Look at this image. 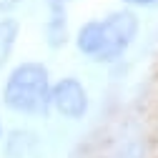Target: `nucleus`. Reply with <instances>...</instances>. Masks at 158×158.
Returning a JSON list of instances; mask_svg holds the SVG:
<instances>
[{
    "instance_id": "nucleus-3",
    "label": "nucleus",
    "mask_w": 158,
    "mask_h": 158,
    "mask_svg": "<svg viewBox=\"0 0 158 158\" xmlns=\"http://www.w3.org/2000/svg\"><path fill=\"white\" fill-rule=\"evenodd\" d=\"M50 110L58 113L63 121L78 123L90 110V93L85 83L75 75H63L50 85Z\"/></svg>"
},
{
    "instance_id": "nucleus-2",
    "label": "nucleus",
    "mask_w": 158,
    "mask_h": 158,
    "mask_svg": "<svg viewBox=\"0 0 158 158\" xmlns=\"http://www.w3.org/2000/svg\"><path fill=\"white\" fill-rule=\"evenodd\" d=\"M101 20H103V30H106V48L98 55L95 63L118 65L126 58V53L131 50V45L135 43L138 33H141V18L131 8H118V10H110Z\"/></svg>"
},
{
    "instance_id": "nucleus-12",
    "label": "nucleus",
    "mask_w": 158,
    "mask_h": 158,
    "mask_svg": "<svg viewBox=\"0 0 158 158\" xmlns=\"http://www.w3.org/2000/svg\"><path fill=\"white\" fill-rule=\"evenodd\" d=\"M65 3H73V0H65Z\"/></svg>"
},
{
    "instance_id": "nucleus-11",
    "label": "nucleus",
    "mask_w": 158,
    "mask_h": 158,
    "mask_svg": "<svg viewBox=\"0 0 158 158\" xmlns=\"http://www.w3.org/2000/svg\"><path fill=\"white\" fill-rule=\"evenodd\" d=\"M3 133H5V128H3V106H0V138H3Z\"/></svg>"
},
{
    "instance_id": "nucleus-4",
    "label": "nucleus",
    "mask_w": 158,
    "mask_h": 158,
    "mask_svg": "<svg viewBox=\"0 0 158 158\" xmlns=\"http://www.w3.org/2000/svg\"><path fill=\"white\" fill-rule=\"evenodd\" d=\"M45 25H43V40L50 50H63L70 43V15L65 0H45Z\"/></svg>"
},
{
    "instance_id": "nucleus-5",
    "label": "nucleus",
    "mask_w": 158,
    "mask_h": 158,
    "mask_svg": "<svg viewBox=\"0 0 158 158\" xmlns=\"http://www.w3.org/2000/svg\"><path fill=\"white\" fill-rule=\"evenodd\" d=\"M70 40L75 45V50L83 58H90L95 63L98 55L106 48V30H103V20L101 18H93V20H85L81 28L75 30V35H70Z\"/></svg>"
},
{
    "instance_id": "nucleus-8",
    "label": "nucleus",
    "mask_w": 158,
    "mask_h": 158,
    "mask_svg": "<svg viewBox=\"0 0 158 158\" xmlns=\"http://www.w3.org/2000/svg\"><path fill=\"white\" fill-rule=\"evenodd\" d=\"M148 151H146V141L141 135H128V138H121L115 141L113 151H110V158H146Z\"/></svg>"
},
{
    "instance_id": "nucleus-6",
    "label": "nucleus",
    "mask_w": 158,
    "mask_h": 158,
    "mask_svg": "<svg viewBox=\"0 0 158 158\" xmlns=\"http://www.w3.org/2000/svg\"><path fill=\"white\" fill-rule=\"evenodd\" d=\"M3 143V158H33L40 148V135L33 128H10L0 138Z\"/></svg>"
},
{
    "instance_id": "nucleus-1",
    "label": "nucleus",
    "mask_w": 158,
    "mask_h": 158,
    "mask_svg": "<svg viewBox=\"0 0 158 158\" xmlns=\"http://www.w3.org/2000/svg\"><path fill=\"white\" fill-rule=\"evenodd\" d=\"M50 68L40 60H20L15 63L3 83L0 106L18 115L48 118L50 110Z\"/></svg>"
},
{
    "instance_id": "nucleus-7",
    "label": "nucleus",
    "mask_w": 158,
    "mask_h": 158,
    "mask_svg": "<svg viewBox=\"0 0 158 158\" xmlns=\"http://www.w3.org/2000/svg\"><path fill=\"white\" fill-rule=\"evenodd\" d=\"M18 38H20V20L15 15H0V70L10 63Z\"/></svg>"
},
{
    "instance_id": "nucleus-9",
    "label": "nucleus",
    "mask_w": 158,
    "mask_h": 158,
    "mask_svg": "<svg viewBox=\"0 0 158 158\" xmlns=\"http://www.w3.org/2000/svg\"><path fill=\"white\" fill-rule=\"evenodd\" d=\"M121 5L131 10H148V8H158V0H121Z\"/></svg>"
},
{
    "instance_id": "nucleus-10",
    "label": "nucleus",
    "mask_w": 158,
    "mask_h": 158,
    "mask_svg": "<svg viewBox=\"0 0 158 158\" xmlns=\"http://www.w3.org/2000/svg\"><path fill=\"white\" fill-rule=\"evenodd\" d=\"M25 0H0V15H13Z\"/></svg>"
}]
</instances>
